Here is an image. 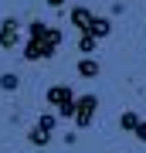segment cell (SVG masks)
Masks as SVG:
<instances>
[{"mask_svg":"<svg viewBox=\"0 0 146 153\" xmlns=\"http://www.w3.org/2000/svg\"><path fill=\"white\" fill-rule=\"evenodd\" d=\"M0 88H4V92H17V88H21V78H17L14 71H7V75H0Z\"/></svg>","mask_w":146,"mask_h":153,"instance_id":"9","label":"cell"},{"mask_svg":"<svg viewBox=\"0 0 146 153\" xmlns=\"http://www.w3.org/2000/svg\"><path fill=\"white\" fill-rule=\"evenodd\" d=\"M48 102L58 109V119H71V112H75L71 85H51V88H48Z\"/></svg>","mask_w":146,"mask_h":153,"instance_id":"3","label":"cell"},{"mask_svg":"<svg viewBox=\"0 0 146 153\" xmlns=\"http://www.w3.org/2000/svg\"><path fill=\"white\" fill-rule=\"evenodd\" d=\"M54 126H58V116H41V119L34 123V129L27 133V143H31V146H48L51 136H54Z\"/></svg>","mask_w":146,"mask_h":153,"instance_id":"4","label":"cell"},{"mask_svg":"<svg viewBox=\"0 0 146 153\" xmlns=\"http://www.w3.org/2000/svg\"><path fill=\"white\" fill-rule=\"evenodd\" d=\"M88 21H92V10H88V7H71V24H75L78 31H85Z\"/></svg>","mask_w":146,"mask_h":153,"instance_id":"7","label":"cell"},{"mask_svg":"<svg viewBox=\"0 0 146 153\" xmlns=\"http://www.w3.org/2000/svg\"><path fill=\"white\" fill-rule=\"evenodd\" d=\"M95 112H99V95L85 92V95L75 99V112H71V119H75L78 129H88V126H92V119H95Z\"/></svg>","mask_w":146,"mask_h":153,"instance_id":"2","label":"cell"},{"mask_svg":"<svg viewBox=\"0 0 146 153\" xmlns=\"http://www.w3.org/2000/svg\"><path fill=\"white\" fill-rule=\"evenodd\" d=\"M21 21H17V17H4V21H0V48H17V41H21Z\"/></svg>","mask_w":146,"mask_h":153,"instance_id":"5","label":"cell"},{"mask_svg":"<svg viewBox=\"0 0 146 153\" xmlns=\"http://www.w3.org/2000/svg\"><path fill=\"white\" fill-rule=\"evenodd\" d=\"M95 44H99V41H92V38H85V34H82V41H78V48L85 51V55H92V51H95Z\"/></svg>","mask_w":146,"mask_h":153,"instance_id":"11","label":"cell"},{"mask_svg":"<svg viewBox=\"0 0 146 153\" xmlns=\"http://www.w3.org/2000/svg\"><path fill=\"white\" fill-rule=\"evenodd\" d=\"M136 123H139V112H122V116H119V126H122L126 133H133Z\"/></svg>","mask_w":146,"mask_h":153,"instance_id":"10","label":"cell"},{"mask_svg":"<svg viewBox=\"0 0 146 153\" xmlns=\"http://www.w3.org/2000/svg\"><path fill=\"white\" fill-rule=\"evenodd\" d=\"M109 31H112V21H109V17L92 14V21H88V27L82 31V34H85V38H92V41H102V38H109Z\"/></svg>","mask_w":146,"mask_h":153,"instance_id":"6","label":"cell"},{"mask_svg":"<svg viewBox=\"0 0 146 153\" xmlns=\"http://www.w3.org/2000/svg\"><path fill=\"white\" fill-rule=\"evenodd\" d=\"M136 140H139V143H146V119H139V123H136Z\"/></svg>","mask_w":146,"mask_h":153,"instance_id":"12","label":"cell"},{"mask_svg":"<svg viewBox=\"0 0 146 153\" xmlns=\"http://www.w3.org/2000/svg\"><path fill=\"white\" fill-rule=\"evenodd\" d=\"M78 75H82V78H95V75H99V61L85 55V58L78 61Z\"/></svg>","mask_w":146,"mask_h":153,"instance_id":"8","label":"cell"},{"mask_svg":"<svg viewBox=\"0 0 146 153\" xmlns=\"http://www.w3.org/2000/svg\"><path fill=\"white\" fill-rule=\"evenodd\" d=\"M61 44V31L58 27H48L44 21H31L27 24V41H24V58L27 61H41V58H51Z\"/></svg>","mask_w":146,"mask_h":153,"instance_id":"1","label":"cell"},{"mask_svg":"<svg viewBox=\"0 0 146 153\" xmlns=\"http://www.w3.org/2000/svg\"><path fill=\"white\" fill-rule=\"evenodd\" d=\"M61 4H65V0H48V7H61Z\"/></svg>","mask_w":146,"mask_h":153,"instance_id":"13","label":"cell"}]
</instances>
